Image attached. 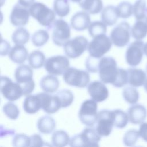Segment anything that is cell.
Returning <instances> with one entry per match:
<instances>
[{"label":"cell","mask_w":147,"mask_h":147,"mask_svg":"<svg viewBox=\"0 0 147 147\" xmlns=\"http://www.w3.org/2000/svg\"><path fill=\"white\" fill-rule=\"evenodd\" d=\"M69 67L68 59L62 55L53 56L45 60L44 68L48 73L53 75H61Z\"/></svg>","instance_id":"obj_12"},{"label":"cell","mask_w":147,"mask_h":147,"mask_svg":"<svg viewBox=\"0 0 147 147\" xmlns=\"http://www.w3.org/2000/svg\"><path fill=\"white\" fill-rule=\"evenodd\" d=\"M144 43L142 40H136L127 47L125 59L128 65L136 67L140 64L144 55Z\"/></svg>","instance_id":"obj_13"},{"label":"cell","mask_w":147,"mask_h":147,"mask_svg":"<svg viewBox=\"0 0 147 147\" xmlns=\"http://www.w3.org/2000/svg\"><path fill=\"white\" fill-rule=\"evenodd\" d=\"M70 138L68 133L62 130L54 131L52 135L51 142L54 146L63 147L69 144Z\"/></svg>","instance_id":"obj_29"},{"label":"cell","mask_w":147,"mask_h":147,"mask_svg":"<svg viewBox=\"0 0 147 147\" xmlns=\"http://www.w3.org/2000/svg\"><path fill=\"white\" fill-rule=\"evenodd\" d=\"M40 86L43 91L47 93L56 92L59 87V81L53 75H47L43 76L40 82Z\"/></svg>","instance_id":"obj_23"},{"label":"cell","mask_w":147,"mask_h":147,"mask_svg":"<svg viewBox=\"0 0 147 147\" xmlns=\"http://www.w3.org/2000/svg\"><path fill=\"white\" fill-rule=\"evenodd\" d=\"M144 52L145 55L147 57V42H146L144 44Z\"/></svg>","instance_id":"obj_48"},{"label":"cell","mask_w":147,"mask_h":147,"mask_svg":"<svg viewBox=\"0 0 147 147\" xmlns=\"http://www.w3.org/2000/svg\"><path fill=\"white\" fill-rule=\"evenodd\" d=\"M131 36L136 40H142L147 35V16L136 20L131 28Z\"/></svg>","instance_id":"obj_22"},{"label":"cell","mask_w":147,"mask_h":147,"mask_svg":"<svg viewBox=\"0 0 147 147\" xmlns=\"http://www.w3.org/2000/svg\"><path fill=\"white\" fill-rule=\"evenodd\" d=\"M87 91L92 99L96 102H102L109 96V91L102 81L95 80L87 86Z\"/></svg>","instance_id":"obj_16"},{"label":"cell","mask_w":147,"mask_h":147,"mask_svg":"<svg viewBox=\"0 0 147 147\" xmlns=\"http://www.w3.org/2000/svg\"><path fill=\"white\" fill-rule=\"evenodd\" d=\"M12 144L15 147L30 146V136H28L23 133L17 134L14 136L12 140Z\"/></svg>","instance_id":"obj_41"},{"label":"cell","mask_w":147,"mask_h":147,"mask_svg":"<svg viewBox=\"0 0 147 147\" xmlns=\"http://www.w3.org/2000/svg\"><path fill=\"white\" fill-rule=\"evenodd\" d=\"M128 83L134 87L144 86L146 78V73L142 69L136 68H130L127 70Z\"/></svg>","instance_id":"obj_20"},{"label":"cell","mask_w":147,"mask_h":147,"mask_svg":"<svg viewBox=\"0 0 147 147\" xmlns=\"http://www.w3.org/2000/svg\"><path fill=\"white\" fill-rule=\"evenodd\" d=\"M122 96L125 100L131 105L136 104L139 99L140 94L133 86H126L122 90Z\"/></svg>","instance_id":"obj_32"},{"label":"cell","mask_w":147,"mask_h":147,"mask_svg":"<svg viewBox=\"0 0 147 147\" xmlns=\"http://www.w3.org/2000/svg\"><path fill=\"white\" fill-rule=\"evenodd\" d=\"M34 1V0H18V3L26 8H29Z\"/></svg>","instance_id":"obj_47"},{"label":"cell","mask_w":147,"mask_h":147,"mask_svg":"<svg viewBox=\"0 0 147 147\" xmlns=\"http://www.w3.org/2000/svg\"><path fill=\"white\" fill-rule=\"evenodd\" d=\"M59 98L61 107L65 108L69 106L74 100V96L71 91L67 89L61 90L55 94Z\"/></svg>","instance_id":"obj_35"},{"label":"cell","mask_w":147,"mask_h":147,"mask_svg":"<svg viewBox=\"0 0 147 147\" xmlns=\"http://www.w3.org/2000/svg\"><path fill=\"white\" fill-rule=\"evenodd\" d=\"M129 121L134 125L141 124L147 117V110L141 104H134L127 110Z\"/></svg>","instance_id":"obj_18"},{"label":"cell","mask_w":147,"mask_h":147,"mask_svg":"<svg viewBox=\"0 0 147 147\" xmlns=\"http://www.w3.org/2000/svg\"><path fill=\"white\" fill-rule=\"evenodd\" d=\"M107 25L100 21L92 22L88 28V33L92 37H95L98 35L105 34L107 31Z\"/></svg>","instance_id":"obj_36"},{"label":"cell","mask_w":147,"mask_h":147,"mask_svg":"<svg viewBox=\"0 0 147 147\" xmlns=\"http://www.w3.org/2000/svg\"><path fill=\"white\" fill-rule=\"evenodd\" d=\"M30 146H42L45 145L41 137L38 134H34L30 136Z\"/></svg>","instance_id":"obj_44"},{"label":"cell","mask_w":147,"mask_h":147,"mask_svg":"<svg viewBox=\"0 0 147 147\" xmlns=\"http://www.w3.org/2000/svg\"><path fill=\"white\" fill-rule=\"evenodd\" d=\"M1 92L3 96L9 101H14L23 95L21 86L17 82H13L6 76H1Z\"/></svg>","instance_id":"obj_11"},{"label":"cell","mask_w":147,"mask_h":147,"mask_svg":"<svg viewBox=\"0 0 147 147\" xmlns=\"http://www.w3.org/2000/svg\"><path fill=\"white\" fill-rule=\"evenodd\" d=\"M73 2H75V3H79L81 0H69Z\"/></svg>","instance_id":"obj_50"},{"label":"cell","mask_w":147,"mask_h":147,"mask_svg":"<svg viewBox=\"0 0 147 147\" xmlns=\"http://www.w3.org/2000/svg\"><path fill=\"white\" fill-rule=\"evenodd\" d=\"M88 44L86 37L82 36H76L66 42L63 45L64 51L69 58H77L88 49Z\"/></svg>","instance_id":"obj_10"},{"label":"cell","mask_w":147,"mask_h":147,"mask_svg":"<svg viewBox=\"0 0 147 147\" xmlns=\"http://www.w3.org/2000/svg\"><path fill=\"white\" fill-rule=\"evenodd\" d=\"M11 48H10V44L6 40H1V55L2 56H6L7 54L9 53L10 51Z\"/></svg>","instance_id":"obj_45"},{"label":"cell","mask_w":147,"mask_h":147,"mask_svg":"<svg viewBox=\"0 0 147 147\" xmlns=\"http://www.w3.org/2000/svg\"><path fill=\"white\" fill-rule=\"evenodd\" d=\"M29 10L32 17L36 19L40 25L47 27L49 30L56 20L55 11L41 2H34L29 8Z\"/></svg>","instance_id":"obj_1"},{"label":"cell","mask_w":147,"mask_h":147,"mask_svg":"<svg viewBox=\"0 0 147 147\" xmlns=\"http://www.w3.org/2000/svg\"><path fill=\"white\" fill-rule=\"evenodd\" d=\"M146 75H147V65L146 67Z\"/></svg>","instance_id":"obj_51"},{"label":"cell","mask_w":147,"mask_h":147,"mask_svg":"<svg viewBox=\"0 0 147 147\" xmlns=\"http://www.w3.org/2000/svg\"><path fill=\"white\" fill-rule=\"evenodd\" d=\"M49 38L48 32L40 29L34 32L32 36V42L36 47H42L47 42Z\"/></svg>","instance_id":"obj_37"},{"label":"cell","mask_w":147,"mask_h":147,"mask_svg":"<svg viewBox=\"0 0 147 147\" xmlns=\"http://www.w3.org/2000/svg\"><path fill=\"white\" fill-rule=\"evenodd\" d=\"M101 136L95 129L91 127L85 128L81 133L75 135L70 139L71 146H98Z\"/></svg>","instance_id":"obj_4"},{"label":"cell","mask_w":147,"mask_h":147,"mask_svg":"<svg viewBox=\"0 0 147 147\" xmlns=\"http://www.w3.org/2000/svg\"><path fill=\"white\" fill-rule=\"evenodd\" d=\"M140 137L138 130L136 129H130L127 130L123 137V142L127 146H134Z\"/></svg>","instance_id":"obj_39"},{"label":"cell","mask_w":147,"mask_h":147,"mask_svg":"<svg viewBox=\"0 0 147 147\" xmlns=\"http://www.w3.org/2000/svg\"><path fill=\"white\" fill-rule=\"evenodd\" d=\"M50 29H52V41L57 46H63L70 38V26L67 22L63 19L56 20Z\"/></svg>","instance_id":"obj_6"},{"label":"cell","mask_w":147,"mask_h":147,"mask_svg":"<svg viewBox=\"0 0 147 147\" xmlns=\"http://www.w3.org/2000/svg\"><path fill=\"white\" fill-rule=\"evenodd\" d=\"M32 68L30 66L21 64L17 67L15 71V79L21 86L24 96L29 95L35 87V83L33 79V71Z\"/></svg>","instance_id":"obj_2"},{"label":"cell","mask_w":147,"mask_h":147,"mask_svg":"<svg viewBox=\"0 0 147 147\" xmlns=\"http://www.w3.org/2000/svg\"><path fill=\"white\" fill-rule=\"evenodd\" d=\"M41 108L40 100L37 94L28 95L26 96L23 103V109L26 113L35 114Z\"/></svg>","instance_id":"obj_24"},{"label":"cell","mask_w":147,"mask_h":147,"mask_svg":"<svg viewBox=\"0 0 147 147\" xmlns=\"http://www.w3.org/2000/svg\"><path fill=\"white\" fill-rule=\"evenodd\" d=\"M41 103V109L48 114H53L57 112L61 107V103L56 95H49L47 92L37 94Z\"/></svg>","instance_id":"obj_15"},{"label":"cell","mask_w":147,"mask_h":147,"mask_svg":"<svg viewBox=\"0 0 147 147\" xmlns=\"http://www.w3.org/2000/svg\"><path fill=\"white\" fill-rule=\"evenodd\" d=\"M133 14L136 20L147 16V4L146 0H136L133 5Z\"/></svg>","instance_id":"obj_34"},{"label":"cell","mask_w":147,"mask_h":147,"mask_svg":"<svg viewBox=\"0 0 147 147\" xmlns=\"http://www.w3.org/2000/svg\"><path fill=\"white\" fill-rule=\"evenodd\" d=\"M119 17L127 18L133 14V5L128 1H122L117 6Z\"/></svg>","instance_id":"obj_38"},{"label":"cell","mask_w":147,"mask_h":147,"mask_svg":"<svg viewBox=\"0 0 147 147\" xmlns=\"http://www.w3.org/2000/svg\"><path fill=\"white\" fill-rule=\"evenodd\" d=\"M131 28L130 24L126 21H122L116 25L110 34L113 44L118 47L126 46L130 39Z\"/></svg>","instance_id":"obj_9"},{"label":"cell","mask_w":147,"mask_h":147,"mask_svg":"<svg viewBox=\"0 0 147 147\" xmlns=\"http://www.w3.org/2000/svg\"><path fill=\"white\" fill-rule=\"evenodd\" d=\"M118 18L117 7L113 5L107 6L102 11L101 19L106 25H114L117 22Z\"/></svg>","instance_id":"obj_25"},{"label":"cell","mask_w":147,"mask_h":147,"mask_svg":"<svg viewBox=\"0 0 147 147\" xmlns=\"http://www.w3.org/2000/svg\"><path fill=\"white\" fill-rule=\"evenodd\" d=\"M2 110L4 114L11 119H16L20 114V110L17 106L12 102H7L5 104Z\"/></svg>","instance_id":"obj_40"},{"label":"cell","mask_w":147,"mask_h":147,"mask_svg":"<svg viewBox=\"0 0 147 147\" xmlns=\"http://www.w3.org/2000/svg\"><path fill=\"white\" fill-rule=\"evenodd\" d=\"M28 52L24 45H15L9 53L10 60L17 64H23L28 57Z\"/></svg>","instance_id":"obj_21"},{"label":"cell","mask_w":147,"mask_h":147,"mask_svg":"<svg viewBox=\"0 0 147 147\" xmlns=\"http://www.w3.org/2000/svg\"><path fill=\"white\" fill-rule=\"evenodd\" d=\"M53 10L60 17L67 16L70 11V6L68 0H55Z\"/></svg>","instance_id":"obj_33"},{"label":"cell","mask_w":147,"mask_h":147,"mask_svg":"<svg viewBox=\"0 0 147 147\" xmlns=\"http://www.w3.org/2000/svg\"><path fill=\"white\" fill-rule=\"evenodd\" d=\"M79 5L83 11L91 14H98L103 9L102 0H81Z\"/></svg>","instance_id":"obj_26"},{"label":"cell","mask_w":147,"mask_h":147,"mask_svg":"<svg viewBox=\"0 0 147 147\" xmlns=\"http://www.w3.org/2000/svg\"><path fill=\"white\" fill-rule=\"evenodd\" d=\"M128 83V73L127 71L122 68H118V74L116 79L112 84L115 87H122Z\"/></svg>","instance_id":"obj_42"},{"label":"cell","mask_w":147,"mask_h":147,"mask_svg":"<svg viewBox=\"0 0 147 147\" xmlns=\"http://www.w3.org/2000/svg\"><path fill=\"white\" fill-rule=\"evenodd\" d=\"M118 71L117 62L113 57L107 56L100 59L98 72L102 82L113 84L116 79Z\"/></svg>","instance_id":"obj_3"},{"label":"cell","mask_w":147,"mask_h":147,"mask_svg":"<svg viewBox=\"0 0 147 147\" xmlns=\"http://www.w3.org/2000/svg\"><path fill=\"white\" fill-rule=\"evenodd\" d=\"M114 126L111 111L102 110L98 112L95 129L102 136H108L112 131Z\"/></svg>","instance_id":"obj_14"},{"label":"cell","mask_w":147,"mask_h":147,"mask_svg":"<svg viewBox=\"0 0 147 147\" xmlns=\"http://www.w3.org/2000/svg\"><path fill=\"white\" fill-rule=\"evenodd\" d=\"M30 15L28 8L17 3L11 10L10 16V22L15 26H24L28 22Z\"/></svg>","instance_id":"obj_17"},{"label":"cell","mask_w":147,"mask_h":147,"mask_svg":"<svg viewBox=\"0 0 147 147\" xmlns=\"http://www.w3.org/2000/svg\"><path fill=\"white\" fill-rule=\"evenodd\" d=\"M91 24L89 13L86 11H78L72 16L71 19L72 28L78 31H82L88 28Z\"/></svg>","instance_id":"obj_19"},{"label":"cell","mask_w":147,"mask_h":147,"mask_svg":"<svg viewBox=\"0 0 147 147\" xmlns=\"http://www.w3.org/2000/svg\"><path fill=\"white\" fill-rule=\"evenodd\" d=\"M138 133L140 137L145 141L147 142V122H142L141 123Z\"/></svg>","instance_id":"obj_46"},{"label":"cell","mask_w":147,"mask_h":147,"mask_svg":"<svg viewBox=\"0 0 147 147\" xmlns=\"http://www.w3.org/2000/svg\"><path fill=\"white\" fill-rule=\"evenodd\" d=\"M45 57L44 53L39 50L32 52L28 56L29 65L33 69H39L44 65Z\"/></svg>","instance_id":"obj_30"},{"label":"cell","mask_w":147,"mask_h":147,"mask_svg":"<svg viewBox=\"0 0 147 147\" xmlns=\"http://www.w3.org/2000/svg\"><path fill=\"white\" fill-rule=\"evenodd\" d=\"M144 89L146 91V92H147V78H146V81L144 84Z\"/></svg>","instance_id":"obj_49"},{"label":"cell","mask_w":147,"mask_h":147,"mask_svg":"<svg viewBox=\"0 0 147 147\" xmlns=\"http://www.w3.org/2000/svg\"><path fill=\"white\" fill-rule=\"evenodd\" d=\"M29 37L30 34L27 29L23 27H19L13 33L11 39L16 45H24L28 42Z\"/></svg>","instance_id":"obj_31"},{"label":"cell","mask_w":147,"mask_h":147,"mask_svg":"<svg viewBox=\"0 0 147 147\" xmlns=\"http://www.w3.org/2000/svg\"><path fill=\"white\" fill-rule=\"evenodd\" d=\"M37 127L40 133L43 134H49L56 128V122L52 117L49 115H44L38 119Z\"/></svg>","instance_id":"obj_27"},{"label":"cell","mask_w":147,"mask_h":147,"mask_svg":"<svg viewBox=\"0 0 147 147\" xmlns=\"http://www.w3.org/2000/svg\"><path fill=\"white\" fill-rule=\"evenodd\" d=\"M114 126L119 129L125 127L129 121L127 113L121 109L111 110Z\"/></svg>","instance_id":"obj_28"},{"label":"cell","mask_w":147,"mask_h":147,"mask_svg":"<svg viewBox=\"0 0 147 147\" xmlns=\"http://www.w3.org/2000/svg\"><path fill=\"white\" fill-rule=\"evenodd\" d=\"M97 102L93 99L84 100L81 105L78 113L80 122L87 127H93L96 122L98 113Z\"/></svg>","instance_id":"obj_5"},{"label":"cell","mask_w":147,"mask_h":147,"mask_svg":"<svg viewBox=\"0 0 147 147\" xmlns=\"http://www.w3.org/2000/svg\"><path fill=\"white\" fill-rule=\"evenodd\" d=\"M112 43L110 38L105 34H100L93 37L87 49L90 56L100 59L111 49Z\"/></svg>","instance_id":"obj_8"},{"label":"cell","mask_w":147,"mask_h":147,"mask_svg":"<svg viewBox=\"0 0 147 147\" xmlns=\"http://www.w3.org/2000/svg\"><path fill=\"white\" fill-rule=\"evenodd\" d=\"M63 80L68 85L79 88L86 87L90 77L88 72L74 67H69L63 74Z\"/></svg>","instance_id":"obj_7"},{"label":"cell","mask_w":147,"mask_h":147,"mask_svg":"<svg viewBox=\"0 0 147 147\" xmlns=\"http://www.w3.org/2000/svg\"><path fill=\"white\" fill-rule=\"evenodd\" d=\"M100 59L96 58L90 55L87 58L85 63L87 71L89 72L92 73H96L98 72L99 63Z\"/></svg>","instance_id":"obj_43"}]
</instances>
